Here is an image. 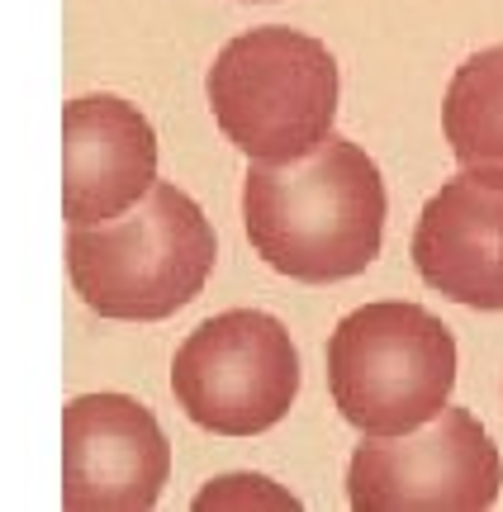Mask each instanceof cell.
Here are the masks:
<instances>
[{
	"label": "cell",
	"mask_w": 503,
	"mask_h": 512,
	"mask_svg": "<svg viewBox=\"0 0 503 512\" xmlns=\"http://www.w3.org/2000/svg\"><path fill=\"white\" fill-rule=\"evenodd\" d=\"M243 223L271 271L304 285L352 280L385 238L380 166L337 133L304 157L257 162L243 181Z\"/></svg>",
	"instance_id": "6da1fadb"
},
{
	"label": "cell",
	"mask_w": 503,
	"mask_h": 512,
	"mask_svg": "<svg viewBox=\"0 0 503 512\" xmlns=\"http://www.w3.org/2000/svg\"><path fill=\"white\" fill-rule=\"evenodd\" d=\"M214 228L186 190L157 181L129 214L72 228L67 271L81 304L119 323L181 313L214 271Z\"/></svg>",
	"instance_id": "7a4b0ae2"
},
{
	"label": "cell",
	"mask_w": 503,
	"mask_h": 512,
	"mask_svg": "<svg viewBox=\"0 0 503 512\" xmlns=\"http://www.w3.org/2000/svg\"><path fill=\"white\" fill-rule=\"evenodd\" d=\"M328 384L337 413L366 437L413 432L447 408L456 384V337L423 304H366L328 337Z\"/></svg>",
	"instance_id": "3957f363"
},
{
	"label": "cell",
	"mask_w": 503,
	"mask_h": 512,
	"mask_svg": "<svg viewBox=\"0 0 503 512\" xmlns=\"http://www.w3.org/2000/svg\"><path fill=\"white\" fill-rule=\"evenodd\" d=\"M205 91L238 152L257 162H290L333 133L337 62L318 38L266 24L224 43Z\"/></svg>",
	"instance_id": "277c9868"
},
{
	"label": "cell",
	"mask_w": 503,
	"mask_h": 512,
	"mask_svg": "<svg viewBox=\"0 0 503 512\" xmlns=\"http://www.w3.org/2000/svg\"><path fill=\"white\" fill-rule=\"evenodd\" d=\"M186 418L219 437H257L276 427L299 394V351L280 318L228 309L186 337L171 366Z\"/></svg>",
	"instance_id": "5b68a950"
},
{
	"label": "cell",
	"mask_w": 503,
	"mask_h": 512,
	"mask_svg": "<svg viewBox=\"0 0 503 512\" xmlns=\"http://www.w3.org/2000/svg\"><path fill=\"white\" fill-rule=\"evenodd\" d=\"M499 489V446L466 408H442L399 437L361 441L347 465V498L361 512H480Z\"/></svg>",
	"instance_id": "8992f818"
},
{
	"label": "cell",
	"mask_w": 503,
	"mask_h": 512,
	"mask_svg": "<svg viewBox=\"0 0 503 512\" xmlns=\"http://www.w3.org/2000/svg\"><path fill=\"white\" fill-rule=\"evenodd\" d=\"M171 475V446L129 394H81L62 408V508H152Z\"/></svg>",
	"instance_id": "52a82bcc"
},
{
	"label": "cell",
	"mask_w": 503,
	"mask_h": 512,
	"mask_svg": "<svg viewBox=\"0 0 503 512\" xmlns=\"http://www.w3.org/2000/svg\"><path fill=\"white\" fill-rule=\"evenodd\" d=\"M157 185V133L119 95H81L62 110V214L105 223Z\"/></svg>",
	"instance_id": "ba28073f"
},
{
	"label": "cell",
	"mask_w": 503,
	"mask_h": 512,
	"mask_svg": "<svg viewBox=\"0 0 503 512\" xmlns=\"http://www.w3.org/2000/svg\"><path fill=\"white\" fill-rule=\"evenodd\" d=\"M413 266L437 294L466 309H503V176L466 171L418 214Z\"/></svg>",
	"instance_id": "9c48e42d"
},
{
	"label": "cell",
	"mask_w": 503,
	"mask_h": 512,
	"mask_svg": "<svg viewBox=\"0 0 503 512\" xmlns=\"http://www.w3.org/2000/svg\"><path fill=\"white\" fill-rule=\"evenodd\" d=\"M442 128L461 171L503 176V43L456 67L442 100Z\"/></svg>",
	"instance_id": "30bf717a"
}]
</instances>
